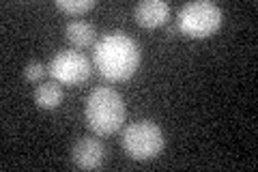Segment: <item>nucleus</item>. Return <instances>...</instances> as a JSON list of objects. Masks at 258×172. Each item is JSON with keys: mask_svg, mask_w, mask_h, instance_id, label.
<instances>
[{"mask_svg": "<svg viewBox=\"0 0 258 172\" xmlns=\"http://www.w3.org/2000/svg\"><path fill=\"white\" fill-rule=\"evenodd\" d=\"M95 67L101 78L125 82L140 65V47L125 32H108L95 43Z\"/></svg>", "mask_w": 258, "mask_h": 172, "instance_id": "obj_1", "label": "nucleus"}, {"mask_svg": "<svg viewBox=\"0 0 258 172\" xmlns=\"http://www.w3.org/2000/svg\"><path fill=\"white\" fill-rule=\"evenodd\" d=\"M86 123L97 136H110L125 123V103L114 88L101 86L88 95Z\"/></svg>", "mask_w": 258, "mask_h": 172, "instance_id": "obj_2", "label": "nucleus"}, {"mask_svg": "<svg viewBox=\"0 0 258 172\" xmlns=\"http://www.w3.org/2000/svg\"><path fill=\"white\" fill-rule=\"evenodd\" d=\"M125 153L136 161H147L153 159L164 151L166 136L161 127L153 121H136L132 123L120 138Z\"/></svg>", "mask_w": 258, "mask_h": 172, "instance_id": "obj_3", "label": "nucleus"}, {"mask_svg": "<svg viewBox=\"0 0 258 172\" xmlns=\"http://www.w3.org/2000/svg\"><path fill=\"white\" fill-rule=\"evenodd\" d=\"M222 26V9L209 0L187 3L179 9L176 28L191 39H205Z\"/></svg>", "mask_w": 258, "mask_h": 172, "instance_id": "obj_4", "label": "nucleus"}, {"mask_svg": "<svg viewBox=\"0 0 258 172\" xmlns=\"http://www.w3.org/2000/svg\"><path fill=\"white\" fill-rule=\"evenodd\" d=\"M47 71L58 84H82V82L88 80L93 69H91V61L82 52L62 50L52 59Z\"/></svg>", "mask_w": 258, "mask_h": 172, "instance_id": "obj_5", "label": "nucleus"}, {"mask_svg": "<svg viewBox=\"0 0 258 172\" xmlns=\"http://www.w3.org/2000/svg\"><path fill=\"white\" fill-rule=\"evenodd\" d=\"M71 159L82 170H97L103 163V144L97 138H82L71 149Z\"/></svg>", "mask_w": 258, "mask_h": 172, "instance_id": "obj_6", "label": "nucleus"}, {"mask_svg": "<svg viewBox=\"0 0 258 172\" xmlns=\"http://www.w3.org/2000/svg\"><path fill=\"white\" fill-rule=\"evenodd\" d=\"M134 18L142 28H157L170 18V7L164 0H142L136 5Z\"/></svg>", "mask_w": 258, "mask_h": 172, "instance_id": "obj_7", "label": "nucleus"}, {"mask_svg": "<svg viewBox=\"0 0 258 172\" xmlns=\"http://www.w3.org/2000/svg\"><path fill=\"white\" fill-rule=\"evenodd\" d=\"M64 35H67L69 43H74L76 47H91L97 43L95 26L84 20H71L67 26H64Z\"/></svg>", "mask_w": 258, "mask_h": 172, "instance_id": "obj_8", "label": "nucleus"}, {"mask_svg": "<svg viewBox=\"0 0 258 172\" xmlns=\"http://www.w3.org/2000/svg\"><path fill=\"white\" fill-rule=\"evenodd\" d=\"M35 101L39 108L43 110H54L56 105H58L62 101V88L58 82H43L41 86H37L35 91Z\"/></svg>", "mask_w": 258, "mask_h": 172, "instance_id": "obj_9", "label": "nucleus"}, {"mask_svg": "<svg viewBox=\"0 0 258 172\" xmlns=\"http://www.w3.org/2000/svg\"><path fill=\"white\" fill-rule=\"evenodd\" d=\"M56 7L69 15H80V13H86L88 9H93L95 0H56Z\"/></svg>", "mask_w": 258, "mask_h": 172, "instance_id": "obj_10", "label": "nucleus"}, {"mask_svg": "<svg viewBox=\"0 0 258 172\" xmlns=\"http://www.w3.org/2000/svg\"><path fill=\"white\" fill-rule=\"evenodd\" d=\"M45 73H50V71H47V67L43 63L32 61V63L26 65V69H24V78H26L28 82H41Z\"/></svg>", "mask_w": 258, "mask_h": 172, "instance_id": "obj_11", "label": "nucleus"}]
</instances>
